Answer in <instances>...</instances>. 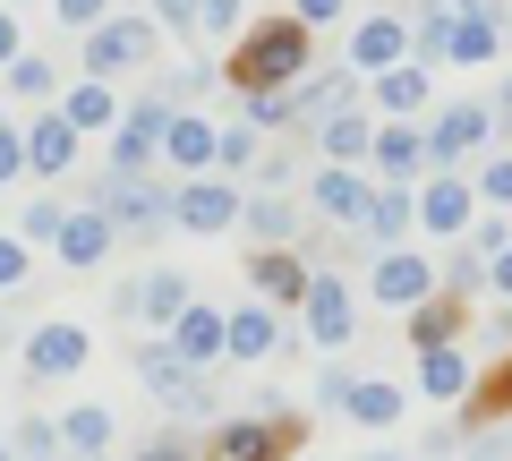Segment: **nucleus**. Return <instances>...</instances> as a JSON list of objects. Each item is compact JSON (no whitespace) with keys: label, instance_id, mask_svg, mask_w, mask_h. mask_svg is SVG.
<instances>
[{"label":"nucleus","instance_id":"obj_1","mask_svg":"<svg viewBox=\"0 0 512 461\" xmlns=\"http://www.w3.org/2000/svg\"><path fill=\"white\" fill-rule=\"evenodd\" d=\"M299 77H308V26L299 18H256L231 43V60H222V86L231 94H291Z\"/></svg>","mask_w":512,"mask_h":461},{"label":"nucleus","instance_id":"obj_2","mask_svg":"<svg viewBox=\"0 0 512 461\" xmlns=\"http://www.w3.org/2000/svg\"><path fill=\"white\" fill-rule=\"evenodd\" d=\"M137 376H146V393L171 410V419H214V385H205V368H188V359L171 351V333L137 342Z\"/></svg>","mask_w":512,"mask_h":461},{"label":"nucleus","instance_id":"obj_3","mask_svg":"<svg viewBox=\"0 0 512 461\" xmlns=\"http://www.w3.org/2000/svg\"><path fill=\"white\" fill-rule=\"evenodd\" d=\"M495 129H504V120H495V94H453V103L427 120V171H461Z\"/></svg>","mask_w":512,"mask_h":461},{"label":"nucleus","instance_id":"obj_4","mask_svg":"<svg viewBox=\"0 0 512 461\" xmlns=\"http://www.w3.org/2000/svg\"><path fill=\"white\" fill-rule=\"evenodd\" d=\"M154 52H163V26L154 18H137V9H128V18H103L86 35V77H128V69H154Z\"/></svg>","mask_w":512,"mask_h":461},{"label":"nucleus","instance_id":"obj_5","mask_svg":"<svg viewBox=\"0 0 512 461\" xmlns=\"http://www.w3.org/2000/svg\"><path fill=\"white\" fill-rule=\"evenodd\" d=\"M171 197H180V188L146 180V171H111L103 197H94V214H111V231H137V240H154V231L171 222Z\"/></svg>","mask_w":512,"mask_h":461},{"label":"nucleus","instance_id":"obj_6","mask_svg":"<svg viewBox=\"0 0 512 461\" xmlns=\"http://www.w3.org/2000/svg\"><path fill=\"white\" fill-rule=\"evenodd\" d=\"M436 291H444V274L419 257V248H384V257H376V274H367V299H376V308H393V316L427 308Z\"/></svg>","mask_w":512,"mask_h":461},{"label":"nucleus","instance_id":"obj_7","mask_svg":"<svg viewBox=\"0 0 512 461\" xmlns=\"http://www.w3.org/2000/svg\"><path fill=\"white\" fill-rule=\"evenodd\" d=\"M367 205H376V171H359V163H325L308 180V214L333 222V231H359Z\"/></svg>","mask_w":512,"mask_h":461},{"label":"nucleus","instance_id":"obj_8","mask_svg":"<svg viewBox=\"0 0 512 461\" xmlns=\"http://www.w3.org/2000/svg\"><path fill=\"white\" fill-rule=\"evenodd\" d=\"M299 333H308L316 351H350V333H359V291H350L342 274H316L308 308H299Z\"/></svg>","mask_w":512,"mask_h":461},{"label":"nucleus","instance_id":"obj_9","mask_svg":"<svg viewBox=\"0 0 512 461\" xmlns=\"http://www.w3.org/2000/svg\"><path fill=\"white\" fill-rule=\"evenodd\" d=\"M308 282H316V265L299 248H248V299L291 316V308H308Z\"/></svg>","mask_w":512,"mask_h":461},{"label":"nucleus","instance_id":"obj_10","mask_svg":"<svg viewBox=\"0 0 512 461\" xmlns=\"http://www.w3.org/2000/svg\"><path fill=\"white\" fill-rule=\"evenodd\" d=\"M171 120H180V111H171L163 94H146V103H128V111H120V129H111V171H146L154 154H163Z\"/></svg>","mask_w":512,"mask_h":461},{"label":"nucleus","instance_id":"obj_11","mask_svg":"<svg viewBox=\"0 0 512 461\" xmlns=\"http://www.w3.org/2000/svg\"><path fill=\"white\" fill-rule=\"evenodd\" d=\"M410 60V9H376V18L350 26V69L359 77H384Z\"/></svg>","mask_w":512,"mask_h":461},{"label":"nucleus","instance_id":"obj_12","mask_svg":"<svg viewBox=\"0 0 512 461\" xmlns=\"http://www.w3.org/2000/svg\"><path fill=\"white\" fill-rule=\"evenodd\" d=\"M350 103H359V69H350V60L342 69H308L291 94H282V129H291V120H316V129H325L333 111H350Z\"/></svg>","mask_w":512,"mask_h":461},{"label":"nucleus","instance_id":"obj_13","mask_svg":"<svg viewBox=\"0 0 512 461\" xmlns=\"http://www.w3.org/2000/svg\"><path fill=\"white\" fill-rule=\"evenodd\" d=\"M188 308H197V291H188V274H171V265H154L146 282H128V291H120V316H128V325H163V333H171Z\"/></svg>","mask_w":512,"mask_h":461},{"label":"nucleus","instance_id":"obj_14","mask_svg":"<svg viewBox=\"0 0 512 461\" xmlns=\"http://www.w3.org/2000/svg\"><path fill=\"white\" fill-rule=\"evenodd\" d=\"M367 171H376V188L427 180V120H384V129H376V154H367Z\"/></svg>","mask_w":512,"mask_h":461},{"label":"nucleus","instance_id":"obj_15","mask_svg":"<svg viewBox=\"0 0 512 461\" xmlns=\"http://www.w3.org/2000/svg\"><path fill=\"white\" fill-rule=\"evenodd\" d=\"M419 222L436 231V240H470V222H478V188L461 180V171H427V180H419Z\"/></svg>","mask_w":512,"mask_h":461},{"label":"nucleus","instance_id":"obj_16","mask_svg":"<svg viewBox=\"0 0 512 461\" xmlns=\"http://www.w3.org/2000/svg\"><path fill=\"white\" fill-rule=\"evenodd\" d=\"M86 359H94V342H86V325H69V316H52V325L26 333V376H35V385H52V376H77Z\"/></svg>","mask_w":512,"mask_h":461},{"label":"nucleus","instance_id":"obj_17","mask_svg":"<svg viewBox=\"0 0 512 461\" xmlns=\"http://www.w3.org/2000/svg\"><path fill=\"white\" fill-rule=\"evenodd\" d=\"M171 222L197 231V240H214V231H231V222H239V188L222 180V171H205V180H188L180 197H171Z\"/></svg>","mask_w":512,"mask_h":461},{"label":"nucleus","instance_id":"obj_18","mask_svg":"<svg viewBox=\"0 0 512 461\" xmlns=\"http://www.w3.org/2000/svg\"><path fill=\"white\" fill-rule=\"evenodd\" d=\"M410 222H419V188H376L367 222H359V231H342V240H350V248H376V257H384V248H402V240H410Z\"/></svg>","mask_w":512,"mask_h":461},{"label":"nucleus","instance_id":"obj_19","mask_svg":"<svg viewBox=\"0 0 512 461\" xmlns=\"http://www.w3.org/2000/svg\"><path fill=\"white\" fill-rule=\"evenodd\" d=\"M367 103H376V120H419V111L436 103V69H419V60H402V69L367 77Z\"/></svg>","mask_w":512,"mask_h":461},{"label":"nucleus","instance_id":"obj_20","mask_svg":"<svg viewBox=\"0 0 512 461\" xmlns=\"http://www.w3.org/2000/svg\"><path fill=\"white\" fill-rule=\"evenodd\" d=\"M282 342H291L282 308H265V299H239V308H231V359H239V368H265Z\"/></svg>","mask_w":512,"mask_h":461},{"label":"nucleus","instance_id":"obj_21","mask_svg":"<svg viewBox=\"0 0 512 461\" xmlns=\"http://www.w3.org/2000/svg\"><path fill=\"white\" fill-rule=\"evenodd\" d=\"M282 444H291L282 419H222L214 444H205V461H282Z\"/></svg>","mask_w":512,"mask_h":461},{"label":"nucleus","instance_id":"obj_22","mask_svg":"<svg viewBox=\"0 0 512 461\" xmlns=\"http://www.w3.org/2000/svg\"><path fill=\"white\" fill-rule=\"evenodd\" d=\"M239 231H248V248H299V205L282 188H256L239 205Z\"/></svg>","mask_w":512,"mask_h":461},{"label":"nucleus","instance_id":"obj_23","mask_svg":"<svg viewBox=\"0 0 512 461\" xmlns=\"http://www.w3.org/2000/svg\"><path fill=\"white\" fill-rule=\"evenodd\" d=\"M171 351H180L188 368H214V359H231V316L197 299V308H188L180 325H171Z\"/></svg>","mask_w":512,"mask_h":461},{"label":"nucleus","instance_id":"obj_24","mask_svg":"<svg viewBox=\"0 0 512 461\" xmlns=\"http://www.w3.org/2000/svg\"><path fill=\"white\" fill-rule=\"evenodd\" d=\"M470 299H453V291H436V299H427V308H410L402 316V325H410V351H453V342H461V325H470Z\"/></svg>","mask_w":512,"mask_h":461},{"label":"nucleus","instance_id":"obj_25","mask_svg":"<svg viewBox=\"0 0 512 461\" xmlns=\"http://www.w3.org/2000/svg\"><path fill=\"white\" fill-rule=\"evenodd\" d=\"M316 146H325V163H359V171H367V154H376V103L333 111L325 129H316Z\"/></svg>","mask_w":512,"mask_h":461},{"label":"nucleus","instance_id":"obj_26","mask_svg":"<svg viewBox=\"0 0 512 461\" xmlns=\"http://www.w3.org/2000/svg\"><path fill=\"white\" fill-rule=\"evenodd\" d=\"M77 163V120H69V111H43V120H35V129H26V171H43V180H60V171H69Z\"/></svg>","mask_w":512,"mask_h":461},{"label":"nucleus","instance_id":"obj_27","mask_svg":"<svg viewBox=\"0 0 512 461\" xmlns=\"http://www.w3.org/2000/svg\"><path fill=\"white\" fill-rule=\"evenodd\" d=\"M214 154H222V129H214V120H197V111H180V120H171V137H163V163L188 171V180H205V171H214Z\"/></svg>","mask_w":512,"mask_h":461},{"label":"nucleus","instance_id":"obj_28","mask_svg":"<svg viewBox=\"0 0 512 461\" xmlns=\"http://www.w3.org/2000/svg\"><path fill=\"white\" fill-rule=\"evenodd\" d=\"M470 385H478V359L470 351H461V342H453V351H419V393H427V402H470Z\"/></svg>","mask_w":512,"mask_h":461},{"label":"nucleus","instance_id":"obj_29","mask_svg":"<svg viewBox=\"0 0 512 461\" xmlns=\"http://www.w3.org/2000/svg\"><path fill=\"white\" fill-rule=\"evenodd\" d=\"M402 410H410V393L393 385V376H359L350 402H342V419L350 427H402Z\"/></svg>","mask_w":512,"mask_h":461},{"label":"nucleus","instance_id":"obj_30","mask_svg":"<svg viewBox=\"0 0 512 461\" xmlns=\"http://www.w3.org/2000/svg\"><path fill=\"white\" fill-rule=\"evenodd\" d=\"M52 248H60V265H103L111 257V214H94V205H86V214H69Z\"/></svg>","mask_w":512,"mask_h":461},{"label":"nucleus","instance_id":"obj_31","mask_svg":"<svg viewBox=\"0 0 512 461\" xmlns=\"http://www.w3.org/2000/svg\"><path fill=\"white\" fill-rule=\"evenodd\" d=\"M504 43H512V35H504V9H487V18H461V26H453V69H487Z\"/></svg>","mask_w":512,"mask_h":461},{"label":"nucleus","instance_id":"obj_32","mask_svg":"<svg viewBox=\"0 0 512 461\" xmlns=\"http://www.w3.org/2000/svg\"><path fill=\"white\" fill-rule=\"evenodd\" d=\"M60 453L103 461V453H111V410H103V402H77L69 419H60Z\"/></svg>","mask_w":512,"mask_h":461},{"label":"nucleus","instance_id":"obj_33","mask_svg":"<svg viewBox=\"0 0 512 461\" xmlns=\"http://www.w3.org/2000/svg\"><path fill=\"white\" fill-rule=\"evenodd\" d=\"M60 111H69L77 137H86V129H120V111H128V103L103 86V77H86V86H69V103H60Z\"/></svg>","mask_w":512,"mask_h":461},{"label":"nucleus","instance_id":"obj_34","mask_svg":"<svg viewBox=\"0 0 512 461\" xmlns=\"http://www.w3.org/2000/svg\"><path fill=\"white\" fill-rule=\"evenodd\" d=\"M0 77H9V94H26V103H52V86H60V69H52L43 52H18Z\"/></svg>","mask_w":512,"mask_h":461},{"label":"nucleus","instance_id":"obj_35","mask_svg":"<svg viewBox=\"0 0 512 461\" xmlns=\"http://www.w3.org/2000/svg\"><path fill=\"white\" fill-rule=\"evenodd\" d=\"M256 163H265V129H248V120H239V129H222V154H214L222 180H239V171H256Z\"/></svg>","mask_w":512,"mask_h":461},{"label":"nucleus","instance_id":"obj_36","mask_svg":"<svg viewBox=\"0 0 512 461\" xmlns=\"http://www.w3.org/2000/svg\"><path fill=\"white\" fill-rule=\"evenodd\" d=\"M9 453H18V461H52V453H60V419H18Z\"/></svg>","mask_w":512,"mask_h":461},{"label":"nucleus","instance_id":"obj_37","mask_svg":"<svg viewBox=\"0 0 512 461\" xmlns=\"http://www.w3.org/2000/svg\"><path fill=\"white\" fill-rule=\"evenodd\" d=\"M197 35H248V9L239 0H197Z\"/></svg>","mask_w":512,"mask_h":461},{"label":"nucleus","instance_id":"obj_38","mask_svg":"<svg viewBox=\"0 0 512 461\" xmlns=\"http://www.w3.org/2000/svg\"><path fill=\"white\" fill-rule=\"evenodd\" d=\"M478 205H512V154H495V163H478Z\"/></svg>","mask_w":512,"mask_h":461},{"label":"nucleus","instance_id":"obj_39","mask_svg":"<svg viewBox=\"0 0 512 461\" xmlns=\"http://www.w3.org/2000/svg\"><path fill=\"white\" fill-rule=\"evenodd\" d=\"M470 248H478V257L495 265V257L512 248V222H504V214H478V222H470Z\"/></svg>","mask_w":512,"mask_h":461},{"label":"nucleus","instance_id":"obj_40","mask_svg":"<svg viewBox=\"0 0 512 461\" xmlns=\"http://www.w3.org/2000/svg\"><path fill=\"white\" fill-rule=\"evenodd\" d=\"M350 385H359V376H350L342 359H325V368H316V410H342V402H350Z\"/></svg>","mask_w":512,"mask_h":461},{"label":"nucleus","instance_id":"obj_41","mask_svg":"<svg viewBox=\"0 0 512 461\" xmlns=\"http://www.w3.org/2000/svg\"><path fill=\"white\" fill-rule=\"evenodd\" d=\"M52 18H60V26H77V35H94V26L111 18V0H52Z\"/></svg>","mask_w":512,"mask_h":461},{"label":"nucleus","instance_id":"obj_42","mask_svg":"<svg viewBox=\"0 0 512 461\" xmlns=\"http://www.w3.org/2000/svg\"><path fill=\"white\" fill-rule=\"evenodd\" d=\"M495 0H419L410 18H444V26H461V18H487Z\"/></svg>","mask_w":512,"mask_h":461},{"label":"nucleus","instance_id":"obj_43","mask_svg":"<svg viewBox=\"0 0 512 461\" xmlns=\"http://www.w3.org/2000/svg\"><path fill=\"white\" fill-rule=\"evenodd\" d=\"M60 222H69V214H60V205H26L18 240H26V248H35V240H60Z\"/></svg>","mask_w":512,"mask_h":461},{"label":"nucleus","instance_id":"obj_44","mask_svg":"<svg viewBox=\"0 0 512 461\" xmlns=\"http://www.w3.org/2000/svg\"><path fill=\"white\" fill-rule=\"evenodd\" d=\"M26 291V240H0V299Z\"/></svg>","mask_w":512,"mask_h":461},{"label":"nucleus","instance_id":"obj_45","mask_svg":"<svg viewBox=\"0 0 512 461\" xmlns=\"http://www.w3.org/2000/svg\"><path fill=\"white\" fill-rule=\"evenodd\" d=\"M342 9H350V0H291L299 26H342Z\"/></svg>","mask_w":512,"mask_h":461},{"label":"nucleus","instance_id":"obj_46","mask_svg":"<svg viewBox=\"0 0 512 461\" xmlns=\"http://www.w3.org/2000/svg\"><path fill=\"white\" fill-rule=\"evenodd\" d=\"M137 461H205V453H197V444H188V436H154V444H146V453H137Z\"/></svg>","mask_w":512,"mask_h":461},{"label":"nucleus","instance_id":"obj_47","mask_svg":"<svg viewBox=\"0 0 512 461\" xmlns=\"http://www.w3.org/2000/svg\"><path fill=\"white\" fill-rule=\"evenodd\" d=\"M18 171H26V137L0 120V180H18Z\"/></svg>","mask_w":512,"mask_h":461},{"label":"nucleus","instance_id":"obj_48","mask_svg":"<svg viewBox=\"0 0 512 461\" xmlns=\"http://www.w3.org/2000/svg\"><path fill=\"white\" fill-rule=\"evenodd\" d=\"M154 9H163L171 35H197V0H154Z\"/></svg>","mask_w":512,"mask_h":461},{"label":"nucleus","instance_id":"obj_49","mask_svg":"<svg viewBox=\"0 0 512 461\" xmlns=\"http://www.w3.org/2000/svg\"><path fill=\"white\" fill-rule=\"evenodd\" d=\"M478 333H487V342H504V351H512V299H504V308H495V316H487V325H478Z\"/></svg>","mask_w":512,"mask_h":461},{"label":"nucleus","instance_id":"obj_50","mask_svg":"<svg viewBox=\"0 0 512 461\" xmlns=\"http://www.w3.org/2000/svg\"><path fill=\"white\" fill-rule=\"evenodd\" d=\"M487 291H495V299H512V248H504V257L487 265Z\"/></svg>","mask_w":512,"mask_h":461},{"label":"nucleus","instance_id":"obj_51","mask_svg":"<svg viewBox=\"0 0 512 461\" xmlns=\"http://www.w3.org/2000/svg\"><path fill=\"white\" fill-rule=\"evenodd\" d=\"M26 43H18V18H9V9H0V69H9V60H18Z\"/></svg>","mask_w":512,"mask_h":461},{"label":"nucleus","instance_id":"obj_52","mask_svg":"<svg viewBox=\"0 0 512 461\" xmlns=\"http://www.w3.org/2000/svg\"><path fill=\"white\" fill-rule=\"evenodd\" d=\"M495 120H504V129H512V77H504V86H495Z\"/></svg>","mask_w":512,"mask_h":461},{"label":"nucleus","instance_id":"obj_53","mask_svg":"<svg viewBox=\"0 0 512 461\" xmlns=\"http://www.w3.org/2000/svg\"><path fill=\"white\" fill-rule=\"evenodd\" d=\"M367 461H402V453H367Z\"/></svg>","mask_w":512,"mask_h":461},{"label":"nucleus","instance_id":"obj_54","mask_svg":"<svg viewBox=\"0 0 512 461\" xmlns=\"http://www.w3.org/2000/svg\"><path fill=\"white\" fill-rule=\"evenodd\" d=\"M0 461H18V453H9V444H0Z\"/></svg>","mask_w":512,"mask_h":461},{"label":"nucleus","instance_id":"obj_55","mask_svg":"<svg viewBox=\"0 0 512 461\" xmlns=\"http://www.w3.org/2000/svg\"><path fill=\"white\" fill-rule=\"evenodd\" d=\"M504 35H512V9H504Z\"/></svg>","mask_w":512,"mask_h":461}]
</instances>
